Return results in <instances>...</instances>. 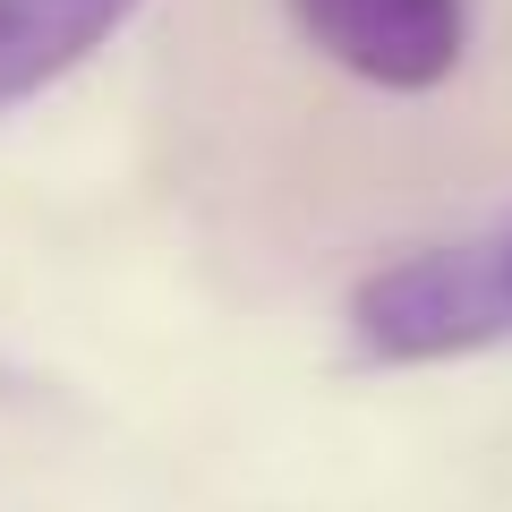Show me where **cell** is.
<instances>
[{
  "instance_id": "cell-1",
  "label": "cell",
  "mask_w": 512,
  "mask_h": 512,
  "mask_svg": "<svg viewBox=\"0 0 512 512\" xmlns=\"http://www.w3.org/2000/svg\"><path fill=\"white\" fill-rule=\"evenodd\" d=\"M504 325H512V265L487 248L393 256L350 291V342H359V359H384V367L487 350Z\"/></svg>"
},
{
  "instance_id": "cell-2",
  "label": "cell",
  "mask_w": 512,
  "mask_h": 512,
  "mask_svg": "<svg viewBox=\"0 0 512 512\" xmlns=\"http://www.w3.org/2000/svg\"><path fill=\"white\" fill-rule=\"evenodd\" d=\"M308 52L376 94H436L461 69L470 0H282Z\"/></svg>"
},
{
  "instance_id": "cell-3",
  "label": "cell",
  "mask_w": 512,
  "mask_h": 512,
  "mask_svg": "<svg viewBox=\"0 0 512 512\" xmlns=\"http://www.w3.org/2000/svg\"><path fill=\"white\" fill-rule=\"evenodd\" d=\"M146 0H0V111L86 69Z\"/></svg>"
},
{
  "instance_id": "cell-4",
  "label": "cell",
  "mask_w": 512,
  "mask_h": 512,
  "mask_svg": "<svg viewBox=\"0 0 512 512\" xmlns=\"http://www.w3.org/2000/svg\"><path fill=\"white\" fill-rule=\"evenodd\" d=\"M504 265H512V248H504Z\"/></svg>"
}]
</instances>
